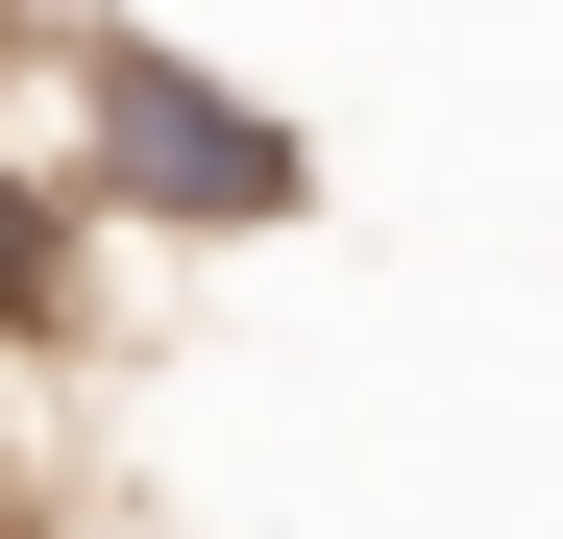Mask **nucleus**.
<instances>
[{
	"instance_id": "f257e3e1",
	"label": "nucleus",
	"mask_w": 563,
	"mask_h": 539,
	"mask_svg": "<svg viewBox=\"0 0 563 539\" xmlns=\"http://www.w3.org/2000/svg\"><path fill=\"white\" fill-rule=\"evenodd\" d=\"M74 147H99L123 221H197V245H269V221L319 197V147L269 123V99H221V74H172L147 25H74Z\"/></svg>"
}]
</instances>
